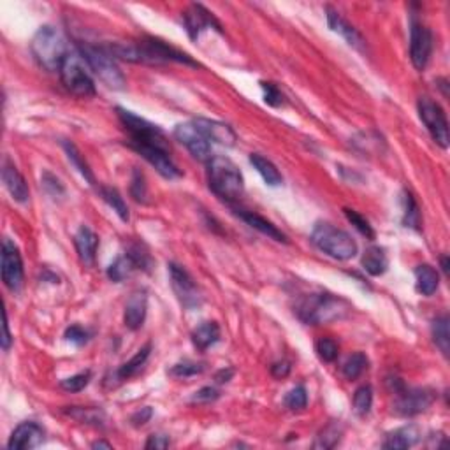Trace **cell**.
Returning <instances> with one entry per match:
<instances>
[{
    "label": "cell",
    "instance_id": "cell-1",
    "mask_svg": "<svg viewBox=\"0 0 450 450\" xmlns=\"http://www.w3.org/2000/svg\"><path fill=\"white\" fill-rule=\"evenodd\" d=\"M350 312V304L329 292H315L302 296L296 304L297 317L308 326L333 322L343 319Z\"/></svg>",
    "mask_w": 450,
    "mask_h": 450
},
{
    "label": "cell",
    "instance_id": "cell-2",
    "mask_svg": "<svg viewBox=\"0 0 450 450\" xmlns=\"http://www.w3.org/2000/svg\"><path fill=\"white\" fill-rule=\"evenodd\" d=\"M209 188L227 202L238 201L245 192V178L231 158L215 155L206 162Z\"/></svg>",
    "mask_w": 450,
    "mask_h": 450
},
{
    "label": "cell",
    "instance_id": "cell-3",
    "mask_svg": "<svg viewBox=\"0 0 450 450\" xmlns=\"http://www.w3.org/2000/svg\"><path fill=\"white\" fill-rule=\"evenodd\" d=\"M31 50L40 67H44L50 72L60 71L62 64L67 58V55L71 53L64 35L51 25H44L35 32Z\"/></svg>",
    "mask_w": 450,
    "mask_h": 450
},
{
    "label": "cell",
    "instance_id": "cell-4",
    "mask_svg": "<svg viewBox=\"0 0 450 450\" xmlns=\"http://www.w3.org/2000/svg\"><path fill=\"white\" fill-rule=\"evenodd\" d=\"M312 243L326 256L336 260H350L357 256V243L349 232L333 224L319 222L312 231Z\"/></svg>",
    "mask_w": 450,
    "mask_h": 450
},
{
    "label": "cell",
    "instance_id": "cell-5",
    "mask_svg": "<svg viewBox=\"0 0 450 450\" xmlns=\"http://www.w3.org/2000/svg\"><path fill=\"white\" fill-rule=\"evenodd\" d=\"M81 57L84 58L87 65L94 75L106 84V87L113 88V90H124L127 79H125L124 72L114 62V57L106 50L104 46H94L90 43H79L77 46Z\"/></svg>",
    "mask_w": 450,
    "mask_h": 450
},
{
    "label": "cell",
    "instance_id": "cell-6",
    "mask_svg": "<svg viewBox=\"0 0 450 450\" xmlns=\"http://www.w3.org/2000/svg\"><path fill=\"white\" fill-rule=\"evenodd\" d=\"M88 69L90 67L79 55V51H71L64 60V64H62L60 71H58L65 90L81 99L94 97L97 90H95V83Z\"/></svg>",
    "mask_w": 450,
    "mask_h": 450
},
{
    "label": "cell",
    "instance_id": "cell-7",
    "mask_svg": "<svg viewBox=\"0 0 450 450\" xmlns=\"http://www.w3.org/2000/svg\"><path fill=\"white\" fill-rule=\"evenodd\" d=\"M419 116L422 124L426 125L427 132L431 134L433 141L444 150L449 148V121L444 108L438 102L429 97H420L417 102Z\"/></svg>",
    "mask_w": 450,
    "mask_h": 450
},
{
    "label": "cell",
    "instance_id": "cell-8",
    "mask_svg": "<svg viewBox=\"0 0 450 450\" xmlns=\"http://www.w3.org/2000/svg\"><path fill=\"white\" fill-rule=\"evenodd\" d=\"M132 150L138 151L143 158L155 168V171L165 180H178L182 178V171L178 165L172 162L171 155H169L168 145H160V143H134L128 141Z\"/></svg>",
    "mask_w": 450,
    "mask_h": 450
},
{
    "label": "cell",
    "instance_id": "cell-9",
    "mask_svg": "<svg viewBox=\"0 0 450 450\" xmlns=\"http://www.w3.org/2000/svg\"><path fill=\"white\" fill-rule=\"evenodd\" d=\"M396 393V400L393 403V412L400 417H413L419 415V413L429 410L431 405L437 400V394L434 390L426 389H407L405 385H401L400 389L394 390Z\"/></svg>",
    "mask_w": 450,
    "mask_h": 450
},
{
    "label": "cell",
    "instance_id": "cell-10",
    "mask_svg": "<svg viewBox=\"0 0 450 450\" xmlns=\"http://www.w3.org/2000/svg\"><path fill=\"white\" fill-rule=\"evenodd\" d=\"M118 118H120L121 125L127 128L131 134V141L134 143H160V145H168L165 143V136L158 125L151 124L145 118L138 116L136 113L128 111V109L116 108Z\"/></svg>",
    "mask_w": 450,
    "mask_h": 450
},
{
    "label": "cell",
    "instance_id": "cell-11",
    "mask_svg": "<svg viewBox=\"0 0 450 450\" xmlns=\"http://www.w3.org/2000/svg\"><path fill=\"white\" fill-rule=\"evenodd\" d=\"M433 53V34L429 27L412 16L410 21V60L417 71H424Z\"/></svg>",
    "mask_w": 450,
    "mask_h": 450
},
{
    "label": "cell",
    "instance_id": "cell-12",
    "mask_svg": "<svg viewBox=\"0 0 450 450\" xmlns=\"http://www.w3.org/2000/svg\"><path fill=\"white\" fill-rule=\"evenodd\" d=\"M169 268V276H171V287L175 290L176 297L182 302L183 308L187 309H195L202 304V296L199 292L197 285H195L194 278L190 276V273L185 268H182L180 264L171 263Z\"/></svg>",
    "mask_w": 450,
    "mask_h": 450
},
{
    "label": "cell",
    "instance_id": "cell-13",
    "mask_svg": "<svg viewBox=\"0 0 450 450\" xmlns=\"http://www.w3.org/2000/svg\"><path fill=\"white\" fill-rule=\"evenodd\" d=\"M23 260L20 250L11 239L2 243V282L11 292H18L23 285Z\"/></svg>",
    "mask_w": 450,
    "mask_h": 450
},
{
    "label": "cell",
    "instance_id": "cell-14",
    "mask_svg": "<svg viewBox=\"0 0 450 450\" xmlns=\"http://www.w3.org/2000/svg\"><path fill=\"white\" fill-rule=\"evenodd\" d=\"M176 141L182 143L190 155L197 160L208 162L212 158V143L206 139V136L195 127L194 121H185L178 124L175 128Z\"/></svg>",
    "mask_w": 450,
    "mask_h": 450
},
{
    "label": "cell",
    "instance_id": "cell-15",
    "mask_svg": "<svg viewBox=\"0 0 450 450\" xmlns=\"http://www.w3.org/2000/svg\"><path fill=\"white\" fill-rule=\"evenodd\" d=\"M183 23H185L187 34L192 40L197 39L208 28H216V31L222 32V27L216 21V18L206 7H202L201 4H192L188 7L183 13Z\"/></svg>",
    "mask_w": 450,
    "mask_h": 450
},
{
    "label": "cell",
    "instance_id": "cell-16",
    "mask_svg": "<svg viewBox=\"0 0 450 450\" xmlns=\"http://www.w3.org/2000/svg\"><path fill=\"white\" fill-rule=\"evenodd\" d=\"M44 433L43 426H39L34 420H27V422H21L16 429L11 434L9 441H7V449L9 450H28V449H38L39 445H43Z\"/></svg>",
    "mask_w": 450,
    "mask_h": 450
},
{
    "label": "cell",
    "instance_id": "cell-17",
    "mask_svg": "<svg viewBox=\"0 0 450 450\" xmlns=\"http://www.w3.org/2000/svg\"><path fill=\"white\" fill-rule=\"evenodd\" d=\"M146 312H148V292L145 289L134 290L125 304V327L131 331L141 329L146 319Z\"/></svg>",
    "mask_w": 450,
    "mask_h": 450
},
{
    "label": "cell",
    "instance_id": "cell-18",
    "mask_svg": "<svg viewBox=\"0 0 450 450\" xmlns=\"http://www.w3.org/2000/svg\"><path fill=\"white\" fill-rule=\"evenodd\" d=\"M326 16H327V25L333 32L341 35L346 43L350 44L352 48L359 51H366V39L363 38L359 31H357L353 25H350L338 11H334L333 7H326Z\"/></svg>",
    "mask_w": 450,
    "mask_h": 450
},
{
    "label": "cell",
    "instance_id": "cell-19",
    "mask_svg": "<svg viewBox=\"0 0 450 450\" xmlns=\"http://www.w3.org/2000/svg\"><path fill=\"white\" fill-rule=\"evenodd\" d=\"M195 127L206 136L209 143H216L222 146H234L236 145V132L224 121L209 120V118H195L192 120Z\"/></svg>",
    "mask_w": 450,
    "mask_h": 450
},
{
    "label": "cell",
    "instance_id": "cell-20",
    "mask_svg": "<svg viewBox=\"0 0 450 450\" xmlns=\"http://www.w3.org/2000/svg\"><path fill=\"white\" fill-rule=\"evenodd\" d=\"M2 180H4V185H6V188H7V192H9L11 197H13L14 201L20 202V204L28 202V197H31V190H28L27 182H25V178L21 176V172L18 171L16 165H14L13 162L7 160V158L4 160Z\"/></svg>",
    "mask_w": 450,
    "mask_h": 450
},
{
    "label": "cell",
    "instance_id": "cell-21",
    "mask_svg": "<svg viewBox=\"0 0 450 450\" xmlns=\"http://www.w3.org/2000/svg\"><path fill=\"white\" fill-rule=\"evenodd\" d=\"M75 245L77 250V257L84 265H94L99 248V236L87 225H81L75 234Z\"/></svg>",
    "mask_w": 450,
    "mask_h": 450
},
{
    "label": "cell",
    "instance_id": "cell-22",
    "mask_svg": "<svg viewBox=\"0 0 450 450\" xmlns=\"http://www.w3.org/2000/svg\"><path fill=\"white\" fill-rule=\"evenodd\" d=\"M236 212H238V216H241V220H245L250 227L259 231L260 234L268 236L269 239H275V241L278 243H289V238H287L275 224L269 222L268 219H264V216L257 215V213L253 212H243V209H236Z\"/></svg>",
    "mask_w": 450,
    "mask_h": 450
},
{
    "label": "cell",
    "instance_id": "cell-23",
    "mask_svg": "<svg viewBox=\"0 0 450 450\" xmlns=\"http://www.w3.org/2000/svg\"><path fill=\"white\" fill-rule=\"evenodd\" d=\"M420 441V431L419 427L413 426H403L394 429L385 437V441L382 444L383 449H410Z\"/></svg>",
    "mask_w": 450,
    "mask_h": 450
},
{
    "label": "cell",
    "instance_id": "cell-24",
    "mask_svg": "<svg viewBox=\"0 0 450 450\" xmlns=\"http://www.w3.org/2000/svg\"><path fill=\"white\" fill-rule=\"evenodd\" d=\"M415 287H417V292L420 296H433L434 292L438 290V285H440V276H438V271L429 264H420L417 265L415 271Z\"/></svg>",
    "mask_w": 450,
    "mask_h": 450
},
{
    "label": "cell",
    "instance_id": "cell-25",
    "mask_svg": "<svg viewBox=\"0 0 450 450\" xmlns=\"http://www.w3.org/2000/svg\"><path fill=\"white\" fill-rule=\"evenodd\" d=\"M150 353H151V343H146L145 346H141V349L136 352L134 357H131L127 363H124L120 368H118L116 373H114L116 380L124 382V380H128V378H132V376L141 373V370L145 368L146 361H148Z\"/></svg>",
    "mask_w": 450,
    "mask_h": 450
},
{
    "label": "cell",
    "instance_id": "cell-26",
    "mask_svg": "<svg viewBox=\"0 0 450 450\" xmlns=\"http://www.w3.org/2000/svg\"><path fill=\"white\" fill-rule=\"evenodd\" d=\"M250 164H252L253 169L259 172L260 178H263L265 182V185L280 187L283 183L282 175H280V171L276 169V165L273 164L269 158H265L259 153H252L250 155Z\"/></svg>",
    "mask_w": 450,
    "mask_h": 450
},
{
    "label": "cell",
    "instance_id": "cell-27",
    "mask_svg": "<svg viewBox=\"0 0 450 450\" xmlns=\"http://www.w3.org/2000/svg\"><path fill=\"white\" fill-rule=\"evenodd\" d=\"M219 339L220 327L216 322H202L201 326L195 327L194 333H192V343H194L195 349H199L201 352H204L209 346L219 343Z\"/></svg>",
    "mask_w": 450,
    "mask_h": 450
},
{
    "label": "cell",
    "instance_id": "cell-28",
    "mask_svg": "<svg viewBox=\"0 0 450 450\" xmlns=\"http://www.w3.org/2000/svg\"><path fill=\"white\" fill-rule=\"evenodd\" d=\"M363 268L368 275L382 276L389 268L385 250L380 248V246H370L363 256Z\"/></svg>",
    "mask_w": 450,
    "mask_h": 450
},
{
    "label": "cell",
    "instance_id": "cell-29",
    "mask_svg": "<svg viewBox=\"0 0 450 450\" xmlns=\"http://www.w3.org/2000/svg\"><path fill=\"white\" fill-rule=\"evenodd\" d=\"M99 194H101L102 201H104L106 204H108L109 208H111L113 212L116 213L121 220H124V222H128V219H131V216H128V206L116 188L102 185L99 187Z\"/></svg>",
    "mask_w": 450,
    "mask_h": 450
},
{
    "label": "cell",
    "instance_id": "cell-30",
    "mask_svg": "<svg viewBox=\"0 0 450 450\" xmlns=\"http://www.w3.org/2000/svg\"><path fill=\"white\" fill-rule=\"evenodd\" d=\"M401 204H403V224L407 227L420 231V225H422V215H420V209L417 206L415 199L408 190H403L401 194Z\"/></svg>",
    "mask_w": 450,
    "mask_h": 450
},
{
    "label": "cell",
    "instance_id": "cell-31",
    "mask_svg": "<svg viewBox=\"0 0 450 450\" xmlns=\"http://www.w3.org/2000/svg\"><path fill=\"white\" fill-rule=\"evenodd\" d=\"M431 331H433V339L434 343H437V346L440 349V352L447 357L450 352L449 317L447 315L437 317V319L433 320V327H431Z\"/></svg>",
    "mask_w": 450,
    "mask_h": 450
},
{
    "label": "cell",
    "instance_id": "cell-32",
    "mask_svg": "<svg viewBox=\"0 0 450 450\" xmlns=\"http://www.w3.org/2000/svg\"><path fill=\"white\" fill-rule=\"evenodd\" d=\"M368 370V357L366 353L363 352H356L349 357V359L343 363L341 366V373L345 376L346 380H357L364 371Z\"/></svg>",
    "mask_w": 450,
    "mask_h": 450
},
{
    "label": "cell",
    "instance_id": "cell-33",
    "mask_svg": "<svg viewBox=\"0 0 450 450\" xmlns=\"http://www.w3.org/2000/svg\"><path fill=\"white\" fill-rule=\"evenodd\" d=\"M62 146H64V150H65V153H67V158L71 160V164L75 165L77 171L81 172V176H83V178L87 180L90 185H95V178H94V175H92V169L88 168V164L84 162L83 155H81L79 150L76 148L75 143L64 141L62 143Z\"/></svg>",
    "mask_w": 450,
    "mask_h": 450
},
{
    "label": "cell",
    "instance_id": "cell-34",
    "mask_svg": "<svg viewBox=\"0 0 450 450\" xmlns=\"http://www.w3.org/2000/svg\"><path fill=\"white\" fill-rule=\"evenodd\" d=\"M136 264H134V260L131 259V257L127 256V253H125V256H121V257H118L116 260H114V263L109 265L108 268V278L111 280V282H114V283H120V282H124L125 278H128V276L132 275V273L136 271Z\"/></svg>",
    "mask_w": 450,
    "mask_h": 450
},
{
    "label": "cell",
    "instance_id": "cell-35",
    "mask_svg": "<svg viewBox=\"0 0 450 450\" xmlns=\"http://www.w3.org/2000/svg\"><path fill=\"white\" fill-rule=\"evenodd\" d=\"M341 434H343V427L339 426L338 422L327 424V426L319 433V437H317L313 447L324 449V450L334 449L339 444V440H341Z\"/></svg>",
    "mask_w": 450,
    "mask_h": 450
},
{
    "label": "cell",
    "instance_id": "cell-36",
    "mask_svg": "<svg viewBox=\"0 0 450 450\" xmlns=\"http://www.w3.org/2000/svg\"><path fill=\"white\" fill-rule=\"evenodd\" d=\"M353 412L359 417L368 415L371 412V407H373V389L371 385H363L356 390L353 394Z\"/></svg>",
    "mask_w": 450,
    "mask_h": 450
},
{
    "label": "cell",
    "instance_id": "cell-37",
    "mask_svg": "<svg viewBox=\"0 0 450 450\" xmlns=\"http://www.w3.org/2000/svg\"><path fill=\"white\" fill-rule=\"evenodd\" d=\"M69 417L77 420V422L83 424H94V426H102V420H104V413L101 410H95V408H79L72 407L71 410H65Z\"/></svg>",
    "mask_w": 450,
    "mask_h": 450
},
{
    "label": "cell",
    "instance_id": "cell-38",
    "mask_svg": "<svg viewBox=\"0 0 450 450\" xmlns=\"http://www.w3.org/2000/svg\"><path fill=\"white\" fill-rule=\"evenodd\" d=\"M285 407L292 412H301L304 410L306 405H308V393H306L304 385H296L292 390H289L283 400Z\"/></svg>",
    "mask_w": 450,
    "mask_h": 450
},
{
    "label": "cell",
    "instance_id": "cell-39",
    "mask_svg": "<svg viewBox=\"0 0 450 450\" xmlns=\"http://www.w3.org/2000/svg\"><path fill=\"white\" fill-rule=\"evenodd\" d=\"M206 370V366L202 363H195V361H183V363L175 364V366L169 370V375L176 376V378H190V376L201 375Z\"/></svg>",
    "mask_w": 450,
    "mask_h": 450
},
{
    "label": "cell",
    "instance_id": "cell-40",
    "mask_svg": "<svg viewBox=\"0 0 450 450\" xmlns=\"http://www.w3.org/2000/svg\"><path fill=\"white\" fill-rule=\"evenodd\" d=\"M317 356L324 361V363H334L338 359V343L331 338H320L315 343Z\"/></svg>",
    "mask_w": 450,
    "mask_h": 450
},
{
    "label": "cell",
    "instance_id": "cell-41",
    "mask_svg": "<svg viewBox=\"0 0 450 450\" xmlns=\"http://www.w3.org/2000/svg\"><path fill=\"white\" fill-rule=\"evenodd\" d=\"M343 213H345L346 220H349L350 224L353 225V227L357 229V231L361 232L363 236H366L368 239H375V231L373 227H371V224L368 222L366 219H364L361 213H357L356 209H350V208H345L343 209Z\"/></svg>",
    "mask_w": 450,
    "mask_h": 450
},
{
    "label": "cell",
    "instance_id": "cell-42",
    "mask_svg": "<svg viewBox=\"0 0 450 450\" xmlns=\"http://www.w3.org/2000/svg\"><path fill=\"white\" fill-rule=\"evenodd\" d=\"M131 194L132 197L138 202H146L148 201V188H146V180L139 169L132 171V180H131Z\"/></svg>",
    "mask_w": 450,
    "mask_h": 450
},
{
    "label": "cell",
    "instance_id": "cell-43",
    "mask_svg": "<svg viewBox=\"0 0 450 450\" xmlns=\"http://www.w3.org/2000/svg\"><path fill=\"white\" fill-rule=\"evenodd\" d=\"M92 380V373L90 371H81V373L69 376V378H64L60 382V387L67 393H81L84 387L90 383Z\"/></svg>",
    "mask_w": 450,
    "mask_h": 450
},
{
    "label": "cell",
    "instance_id": "cell-44",
    "mask_svg": "<svg viewBox=\"0 0 450 450\" xmlns=\"http://www.w3.org/2000/svg\"><path fill=\"white\" fill-rule=\"evenodd\" d=\"M260 88H263L265 104L271 106V108H280V106H283L285 99H283V94L280 92V88L276 87L275 83H269V81H260Z\"/></svg>",
    "mask_w": 450,
    "mask_h": 450
},
{
    "label": "cell",
    "instance_id": "cell-45",
    "mask_svg": "<svg viewBox=\"0 0 450 450\" xmlns=\"http://www.w3.org/2000/svg\"><path fill=\"white\" fill-rule=\"evenodd\" d=\"M220 397V390L215 389V387H202L199 389L197 393H194V396L190 397L192 403H197V405H208L213 403Z\"/></svg>",
    "mask_w": 450,
    "mask_h": 450
},
{
    "label": "cell",
    "instance_id": "cell-46",
    "mask_svg": "<svg viewBox=\"0 0 450 450\" xmlns=\"http://www.w3.org/2000/svg\"><path fill=\"white\" fill-rule=\"evenodd\" d=\"M43 187L46 188L48 194L53 195V197H60V195L65 194V188L60 183V180L48 171L43 175Z\"/></svg>",
    "mask_w": 450,
    "mask_h": 450
},
{
    "label": "cell",
    "instance_id": "cell-47",
    "mask_svg": "<svg viewBox=\"0 0 450 450\" xmlns=\"http://www.w3.org/2000/svg\"><path fill=\"white\" fill-rule=\"evenodd\" d=\"M65 339H67L69 343H72V345L83 346L84 343H88V339H90V334H88V331L83 329L81 326H71L65 331Z\"/></svg>",
    "mask_w": 450,
    "mask_h": 450
},
{
    "label": "cell",
    "instance_id": "cell-48",
    "mask_svg": "<svg viewBox=\"0 0 450 450\" xmlns=\"http://www.w3.org/2000/svg\"><path fill=\"white\" fill-rule=\"evenodd\" d=\"M151 417H153V410H151L150 407H145V408H141L139 412H136L134 415L131 417V422H132V426L141 427V426H145V424L150 422Z\"/></svg>",
    "mask_w": 450,
    "mask_h": 450
},
{
    "label": "cell",
    "instance_id": "cell-49",
    "mask_svg": "<svg viewBox=\"0 0 450 450\" xmlns=\"http://www.w3.org/2000/svg\"><path fill=\"white\" fill-rule=\"evenodd\" d=\"M290 363L289 361H278V363H275L271 366V375L275 376V378H285V376H289L290 373Z\"/></svg>",
    "mask_w": 450,
    "mask_h": 450
},
{
    "label": "cell",
    "instance_id": "cell-50",
    "mask_svg": "<svg viewBox=\"0 0 450 450\" xmlns=\"http://www.w3.org/2000/svg\"><path fill=\"white\" fill-rule=\"evenodd\" d=\"M169 445H171V441L164 434H151L146 441V449H168Z\"/></svg>",
    "mask_w": 450,
    "mask_h": 450
},
{
    "label": "cell",
    "instance_id": "cell-51",
    "mask_svg": "<svg viewBox=\"0 0 450 450\" xmlns=\"http://www.w3.org/2000/svg\"><path fill=\"white\" fill-rule=\"evenodd\" d=\"M11 333H9V320H7V312H4V338H2V349L9 350L11 346Z\"/></svg>",
    "mask_w": 450,
    "mask_h": 450
},
{
    "label": "cell",
    "instance_id": "cell-52",
    "mask_svg": "<svg viewBox=\"0 0 450 450\" xmlns=\"http://www.w3.org/2000/svg\"><path fill=\"white\" fill-rule=\"evenodd\" d=\"M232 376H234V370H231V368H224V370L216 371L215 380L216 383H227Z\"/></svg>",
    "mask_w": 450,
    "mask_h": 450
},
{
    "label": "cell",
    "instance_id": "cell-53",
    "mask_svg": "<svg viewBox=\"0 0 450 450\" xmlns=\"http://www.w3.org/2000/svg\"><path fill=\"white\" fill-rule=\"evenodd\" d=\"M92 449H108L111 450V444H108V441H95V444H92Z\"/></svg>",
    "mask_w": 450,
    "mask_h": 450
},
{
    "label": "cell",
    "instance_id": "cell-54",
    "mask_svg": "<svg viewBox=\"0 0 450 450\" xmlns=\"http://www.w3.org/2000/svg\"><path fill=\"white\" fill-rule=\"evenodd\" d=\"M441 269H444L445 273H449V259L447 257H441Z\"/></svg>",
    "mask_w": 450,
    "mask_h": 450
}]
</instances>
